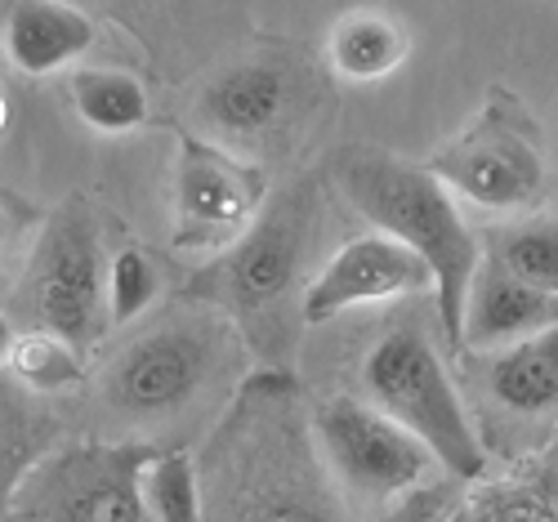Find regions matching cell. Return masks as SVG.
<instances>
[{
    "label": "cell",
    "mask_w": 558,
    "mask_h": 522,
    "mask_svg": "<svg viewBox=\"0 0 558 522\" xmlns=\"http://www.w3.org/2000/svg\"><path fill=\"white\" fill-rule=\"evenodd\" d=\"M549 473H554V483H558V429H554V442H549Z\"/></svg>",
    "instance_id": "obj_26"
},
{
    "label": "cell",
    "mask_w": 558,
    "mask_h": 522,
    "mask_svg": "<svg viewBox=\"0 0 558 522\" xmlns=\"http://www.w3.org/2000/svg\"><path fill=\"white\" fill-rule=\"evenodd\" d=\"M197 469L206 522H353L291 371L242 379Z\"/></svg>",
    "instance_id": "obj_1"
},
{
    "label": "cell",
    "mask_w": 558,
    "mask_h": 522,
    "mask_svg": "<svg viewBox=\"0 0 558 522\" xmlns=\"http://www.w3.org/2000/svg\"><path fill=\"white\" fill-rule=\"evenodd\" d=\"M242 336L210 308H179L134 336L104 371V406L138 429L197 411L238 375Z\"/></svg>",
    "instance_id": "obj_4"
},
{
    "label": "cell",
    "mask_w": 558,
    "mask_h": 522,
    "mask_svg": "<svg viewBox=\"0 0 558 522\" xmlns=\"http://www.w3.org/2000/svg\"><path fill=\"white\" fill-rule=\"evenodd\" d=\"M108 251H104V223L99 210L85 197L63 202L32 251L27 264V313L36 330H50L76 353L95 349L108 317Z\"/></svg>",
    "instance_id": "obj_8"
},
{
    "label": "cell",
    "mask_w": 558,
    "mask_h": 522,
    "mask_svg": "<svg viewBox=\"0 0 558 522\" xmlns=\"http://www.w3.org/2000/svg\"><path fill=\"white\" fill-rule=\"evenodd\" d=\"M85 5L117 19L153 54V63H170L197 54V45L215 40L228 27L238 0H85Z\"/></svg>",
    "instance_id": "obj_16"
},
{
    "label": "cell",
    "mask_w": 558,
    "mask_h": 522,
    "mask_svg": "<svg viewBox=\"0 0 558 522\" xmlns=\"http://www.w3.org/2000/svg\"><path fill=\"white\" fill-rule=\"evenodd\" d=\"M411 54V36L389 10H344L327 32V63L353 85H376L393 76Z\"/></svg>",
    "instance_id": "obj_17"
},
{
    "label": "cell",
    "mask_w": 558,
    "mask_h": 522,
    "mask_svg": "<svg viewBox=\"0 0 558 522\" xmlns=\"http://www.w3.org/2000/svg\"><path fill=\"white\" fill-rule=\"evenodd\" d=\"M357 379H362V398L393 415L407 434L421 438L451 478L460 483L483 478L487 469L483 438L474 434V420L464 411L456 379L421 326L411 321L385 326L366 344Z\"/></svg>",
    "instance_id": "obj_6"
},
{
    "label": "cell",
    "mask_w": 558,
    "mask_h": 522,
    "mask_svg": "<svg viewBox=\"0 0 558 522\" xmlns=\"http://www.w3.org/2000/svg\"><path fill=\"white\" fill-rule=\"evenodd\" d=\"M23 223H27V215L10 197H0V255H5V246L23 232Z\"/></svg>",
    "instance_id": "obj_24"
},
{
    "label": "cell",
    "mask_w": 558,
    "mask_h": 522,
    "mask_svg": "<svg viewBox=\"0 0 558 522\" xmlns=\"http://www.w3.org/2000/svg\"><path fill=\"white\" fill-rule=\"evenodd\" d=\"M336 193L385 236L415 251L434 272V300H438V326L442 340L456 349L460 340V308L464 291L483 264V246L474 228L464 223L460 202L447 193V183L407 157H393L385 148L344 144L322 166Z\"/></svg>",
    "instance_id": "obj_3"
},
{
    "label": "cell",
    "mask_w": 558,
    "mask_h": 522,
    "mask_svg": "<svg viewBox=\"0 0 558 522\" xmlns=\"http://www.w3.org/2000/svg\"><path fill=\"white\" fill-rule=\"evenodd\" d=\"M68 99L85 130L95 134H134L148 121V89L125 68H76L68 76Z\"/></svg>",
    "instance_id": "obj_18"
},
{
    "label": "cell",
    "mask_w": 558,
    "mask_h": 522,
    "mask_svg": "<svg viewBox=\"0 0 558 522\" xmlns=\"http://www.w3.org/2000/svg\"><path fill=\"white\" fill-rule=\"evenodd\" d=\"M166 291V277L153 251L144 246H121L108 264V317L112 326L138 321Z\"/></svg>",
    "instance_id": "obj_22"
},
{
    "label": "cell",
    "mask_w": 558,
    "mask_h": 522,
    "mask_svg": "<svg viewBox=\"0 0 558 522\" xmlns=\"http://www.w3.org/2000/svg\"><path fill=\"white\" fill-rule=\"evenodd\" d=\"M327 81L291 45H255L223 59L193 99V121L210 144L246 161L264 153H287L313 121ZM259 166V161H255Z\"/></svg>",
    "instance_id": "obj_5"
},
{
    "label": "cell",
    "mask_w": 558,
    "mask_h": 522,
    "mask_svg": "<svg viewBox=\"0 0 558 522\" xmlns=\"http://www.w3.org/2000/svg\"><path fill=\"white\" fill-rule=\"evenodd\" d=\"M434 287L429 264L385 232H362L322 264L300 300L304 326H327L362 304H393Z\"/></svg>",
    "instance_id": "obj_12"
},
{
    "label": "cell",
    "mask_w": 558,
    "mask_h": 522,
    "mask_svg": "<svg viewBox=\"0 0 558 522\" xmlns=\"http://www.w3.org/2000/svg\"><path fill=\"white\" fill-rule=\"evenodd\" d=\"M483 402L505 429H558V321L478 357Z\"/></svg>",
    "instance_id": "obj_13"
},
{
    "label": "cell",
    "mask_w": 558,
    "mask_h": 522,
    "mask_svg": "<svg viewBox=\"0 0 558 522\" xmlns=\"http://www.w3.org/2000/svg\"><path fill=\"white\" fill-rule=\"evenodd\" d=\"M99 27L72 0H14L0 23V54L23 76H54L95 50Z\"/></svg>",
    "instance_id": "obj_15"
},
{
    "label": "cell",
    "mask_w": 558,
    "mask_h": 522,
    "mask_svg": "<svg viewBox=\"0 0 558 522\" xmlns=\"http://www.w3.org/2000/svg\"><path fill=\"white\" fill-rule=\"evenodd\" d=\"M487 259L527 287L558 295V215H523L519 223H509Z\"/></svg>",
    "instance_id": "obj_21"
},
{
    "label": "cell",
    "mask_w": 558,
    "mask_h": 522,
    "mask_svg": "<svg viewBox=\"0 0 558 522\" xmlns=\"http://www.w3.org/2000/svg\"><path fill=\"white\" fill-rule=\"evenodd\" d=\"M5 121H10V104H5V94H0V130H5Z\"/></svg>",
    "instance_id": "obj_27"
},
{
    "label": "cell",
    "mask_w": 558,
    "mask_h": 522,
    "mask_svg": "<svg viewBox=\"0 0 558 522\" xmlns=\"http://www.w3.org/2000/svg\"><path fill=\"white\" fill-rule=\"evenodd\" d=\"M317 451L327 460L331 478L344 487V496L371 500V505H393L421 491L429 469L438 464L429 447L407 434L393 415L371 406L366 398L340 393L308 411Z\"/></svg>",
    "instance_id": "obj_10"
},
{
    "label": "cell",
    "mask_w": 558,
    "mask_h": 522,
    "mask_svg": "<svg viewBox=\"0 0 558 522\" xmlns=\"http://www.w3.org/2000/svg\"><path fill=\"white\" fill-rule=\"evenodd\" d=\"M554 321H558V295H545V291L527 287V281H519L514 272H505L500 264H492L483 255L470 291H464L456 353L460 349L470 357L500 353V349L536 336V330H545Z\"/></svg>",
    "instance_id": "obj_14"
},
{
    "label": "cell",
    "mask_w": 558,
    "mask_h": 522,
    "mask_svg": "<svg viewBox=\"0 0 558 522\" xmlns=\"http://www.w3.org/2000/svg\"><path fill=\"white\" fill-rule=\"evenodd\" d=\"M50 434L54 424L45 420V411H36L10 385H0V522H10L14 491L23 483V473L40 460V447Z\"/></svg>",
    "instance_id": "obj_20"
},
{
    "label": "cell",
    "mask_w": 558,
    "mask_h": 522,
    "mask_svg": "<svg viewBox=\"0 0 558 522\" xmlns=\"http://www.w3.org/2000/svg\"><path fill=\"white\" fill-rule=\"evenodd\" d=\"M10 371L32 393H59V389L81 385V353L63 344L59 336H50V330H32V336L14 340Z\"/></svg>",
    "instance_id": "obj_23"
},
{
    "label": "cell",
    "mask_w": 558,
    "mask_h": 522,
    "mask_svg": "<svg viewBox=\"0 0 558 522\" xmlns=\"http://www.w3.org/2000/svg\"><path fill=\"white\" fill-rule=\"evenodd\" d=\"M170 170L174 197V246L179 251H228L255 223L268 197V174L210 138L179 130Z\"/></svg>",
    "instance_id": "obj_11"
},
{
    "label": "cell",
    "mask_w": 558,
    "mask_h": 522,
    "mask_svg": "<svg viewBox=\"0 0 558 522\" xmlns=\"http://www.w3.org/2000/svg\"><path fill=\"white\" fill-rule=\"evenodd\" d=\"M148 442H76L40 456L14 491L10 522H153L138 469Z\"/></svg>",
    "instance_id": "obj_9"
},
{
    "label": "cell",
    "mask_w": 558,
    "mask_h": 522,
    "mask_svg": "<svg viewBox=\"0 0 558 522\" xmlns=\"http://www.w3.org/2000/svg\"><path fill=\"white\" fill-rule=\"evenodd\" d=\"M14 326H10V317L5 313H0V362H10V353H14Z\"/></svg>",
    "instance_id": "obj_25"
},
{
    "label": "cell",
    "mask_w": 558,
    "mask_h": 522,
    "mask_svg": "<svg viewBox=\"0 0 558 522\" xmlns=\"http://www.w3.org/2000/svg\"><path fill=\"white\" fill-rule=\"evenodd\" d=\"M138 491L153 522H206L202 469L189 451H153L138 469Z\"/></svg>",
    "instance_id": "obj_19"
},
{
    "label": "cell",
    "mask_w": 558,
    "mask_h": 522,
    "mask_svg": "<svg viewBox=\"0 0 558 522\" xmlns=\"http://www.w3.org/2000/svg\"><path fill=\"white\" fill-rule=\"evenodd\" d=\"M425 166L456 202L487 215H532L549 193L541 121L509 85H492L474 121L438 144Z\"/></svg>",
    "instance_id": "obj_7"
},
{
    "label": "cell",
    "mask_w": 558,
    "mask_h": 522,
    "mask_svg": "<svg viewBox=\"0 0 558 522\" xmlns=\"http://www.w3.org/2000/svg\"><path fill=\"white\" fill-rule=\"evenodd\" d=\"M322 228V179L304 174L295 179L282 197L264 202L255 223L219 251L206 268L193 272L183 287L189 304H206L232 330L264 357L272 371L295 349V321H300V300H304V264L308 246Z\"/></svg>",
    "instance_id": "obj_2"
}]
</instances>
